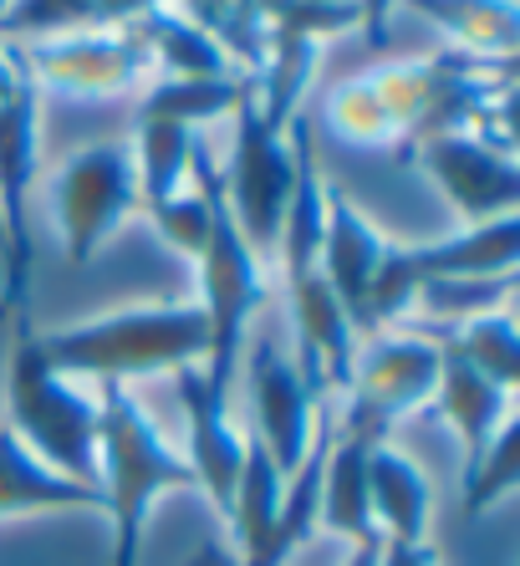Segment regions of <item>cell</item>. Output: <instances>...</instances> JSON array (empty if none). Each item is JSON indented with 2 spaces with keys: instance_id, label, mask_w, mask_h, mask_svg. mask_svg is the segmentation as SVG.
<instances>
[{
  "instance_id": "obj_1",
  "label": "cell",
  "mask_w": 520,
  "mask_h": 566,
  "mask_svg": "<svg viewBox=\"0 0 520 566\" xmlns=\"http://www.w3.org/2000/svg\"><path fill=\"white\" fill-rule=\"evenodd\" d=\"M37 343L62 378L128 382L205 363L209 327L199 306H128V312H107L77 322V327L46 332Z\"/></svg>"
},
{
  "instance_id": "obj_2",
  "label": "cell",
  "mask_w": 520,
  "mask_h": 566,
  "mask_svg": "<svg viewBox=\"0 0 520 566\" xmlns=\"http://www.w3.org/2000/svg\"><path fill=\"white\" fill-rule=\"evenodd\" d=\"M184 485H195L189 460L133 403L123 382H107V394L97 398V490H103V511L113 515V566H138L154 501Z\"/></svg>"
},
{
  "instance_id": "obj_3",
  "label": "cell",
  "mask_w": 520,
  "mask_h": 566,
  "mask_svg": "<svg viewBox=\"0 0 520 566\" xmlns=\"http://www.w3.org/2000/svg\"><path fill=\"white\" fill-rule=\"evenodd\" d=\"M6 403L11 429L46 470L97 490V398H87L72 378L46 363L37 332L21 327L6 373Z\"/></svg>"
},
{
  "instance_id": "obj_4",
  "label": "cell",
  "mask_w": 520,
  "mask_h": 566,
  "mask_svg": "<svg viewBox=\"0 0 520 566\" xmlns=\"http://www.w3.org/2000/svg\"><path fill=\"white\" fill-rule=\"evenodd\" d=\"M199 281H205V327H209V353H205V378L215 394L230 398L235 363L246 347L250 316L266 302V276H260V255L246 245L240 224H235L230 205H225V179L215 189V220H209V240L199 251Z\"/></svg>"
},
{
  "instance_id": "obj_5",
  "label": "cell",
  "mask_w": 520,
  "mask_h": 566,
  "mask_svg": "<svg viewBox=\"0 0 520 566\" xmlns=\"http://www.w3.org/2000/svg\"><path fill=\"white\" fill-rule=\"evenodd\" d=\"M220 179L225 205H230L246 245L256 255H275V235L287 220L291 185H297V154H291L287 128H271L256 113V77L235 97V148Z\"/></svg>"
},
{
  "instance_id": "obj_6",
  "label": "cell",
  "mask_w": 520,
  "mask_h": 566,
  "mask_svg": "<svg viewBox=\"0 0 520 566\" xmlns=\"http://www.w3.org/2000/svg\"><path fill=\"white\" fill-rule=\"evenodd\" d=\"M138 205V174L123 144L77 148L52 174V214L62 230V251L72 265H87L103 251V240L133 214Z\"/></svg>"
},
{
  "instance_id": "obj_7",
  "label": "cell",
  "mask_w": 520,
  "mask_h": 566,
  "mask_svg": "<svg viewBox=\"0 0 520 566\" xmlns=\"http://www.w3.org/2000/svg\"><path fill=\"white\" fill-rule=\"evenodd\" d=\"M439 388V343L424 332H383L352 363L347 429L367 439H388L393 423L424 409Z\"/></svg>"
},
{
  "instance_id": "obj_8",
  "label": "cell",
  "mask_w": 520,
  "mask_h": 566,
  "mask_svg": "<svg viewBox=\"0 0 520 566\" xmlns=\"http://www.w3.org/2000/svg\"><path fill=\"white\" fill-rule=\"evenodd\" d=\"M15 56V52H11ZM27 72V66H21ZM37 82L31 72L21 77L6 103H0V261H6V291H0V312H15L27 302L31 286V179H37L41 154V118H37Z\"/></svg>"
},
{
  "instance_id": "obj_9",
  "label": "cell",
  "mask_w": 520,
  "mask_h": 566,
  "mask_svg": "<svg viewBox=\"0 0 520 566\" xmlns=\"http://www.w3.org/2000/svg\"><path fill=\"white\" fill-rule=\"evenodd\" d=\"M418 169L429 174L434 189H444V199L469 224L506 220L520 205V169H516V158H510V148L490 144V138H475V133L424 138Z\"/></svg>"
},
{
  "instance_id": "obj_10",
  "label": "cell",
  "mask_w": 520,
  "mask_h": 566,
  "mask_svg": "<svg viewBox=\"0 0 520 566\" xmlns=\"http://www.w3.org/2000/svg\"><path fill=\"white\" fill-rule=\"evenodd\" d=\"M246 378H250V409H256L260 449L271 454L281 480H291L297 464L306 460V444H312V419H316L312 388L301 382L297 363L287 353H275V343H266V337L250 347Z\"/></svg>"
},
{
  "instance_id": "obj_11",
  "label": "cell",
  "mask_w": 520,
  "mask_h": 566,
  "mask_svg": "<svg viewBox=\"0 0 520 566\" xmlns=\"http://www.w3.org/2000/svg\"><path fill=\"white\" fill-rule=\"evenodd\" d=\"M15 62L27 66V72H37L41 82H52L62 93H82V97L128 93L133 82L154 66L144 52V41L133 36V31H117V36L31 41V46H15Z\"/></svg>"
},
{
  "instance_id": "obj_12",
  "label": "cell",
  "mask_w": 520,
  "mask_h": 566,
  "mask_svg": "<svg viewBox=\"0 0 520 566\" xmlns=\"http://www.w3.org/2000/svg\"><path fill=\"white\" fill-rule=\"evenodd\" d=\"M291 291V316H297V373L312 388L316 403H326V394L337 388L347 394L352 363H357V327L342 312V302L332 296V286L322 281V271H306L301 281H287Z\"/></svg>"
},
{
  "instance_id": "obj_13",
  "label": "cell",
  "mask_w": 520,
  "mask_h": 566,
  "mask_svg": "<svg viewBox=\"0 0 520 566\" xmlns=\"http://www.w3.org/2000/svg\"><path fill=\"white\" fill-rule=\"evenodd\" d=\"M179 382V403H184V429H189V470L195 485L209 490L215 511L230 515L235 505V480H240V460H246V434L230 423V398L215 394L199 363L174 373Z\"/></svg>"
},
{
  "instance_id": "obj_14",
  "label": "cell",
  "mask_w": 520,
  "mask_h": 566,
  "mask_svg": "<svg viewBox=\"0 0 520 566\" xmlns=\"http://www.w3.org/2000/svg\"><path fill=\"white\" fill-rule=\"evenodd\" d=\"M383 251H388V240L373 230V220L342 189L326 185V235H322L316 271H322L332 296L342 302V312L352 316V327H367V286H373V271L383 261Z\"/></svg>"
},
{
  "instance_id": "obj_15",
  "label": "cell",
  "mask_w": 520,
  "mask_h": 566,
  "mask_svg": "<svg viewBox=\"0 0 520 566\" xmlns=\"http://www.w3.org/2000/svg\"><path fill=\"white\" fill-rule=\"evenodd\" d=\"M434 343H439V337H434ZM434 403H439V413L449 419V429H455V439H459V454H465L459 480H465V474L480 464L485 449H490L495 429L510 419V388L480 378L465 357H455L439 343V388H434Z\"/></svg>"
},
{
  "instance_id": "obj_16",
  "label": "cell",
  "mask_w": 520,
  "mask_h": 566,
  "mask_svg": "<svg viewBox=\"0 0 520 566\" xmlns=\"http://www.w3.org/2000/svg\"><path fill=\"white\" fill-rule=\"evenodd\" d=\"M367 511L377 541H429V480L398 444H373L367 460Z\"/></svg>"
},
{
  "instance_id": "obj_17",
  "label": "cell",
  "mask_w": 520,
  "mask_h": 566,
  "mask_svg": "<svg viewBox=\"0 0 520 566\" xmlns=\"http://www.w3.org/2000/svg\"><path fill=\"white\" fill-rule=\"evenodd\" d=\"M418 276L424 281H485V276H516L520 261V220L490 224H469L449 240H434V245H408Z\"/></svg>"
},
{
  "instance_id": "obj_18",
  "label": "cell",
  "mask_w": 520,
  "mask_h": 566,
  "mask_svg": "<svg viewBox=\"0 0 520 566\" xmlns=\"http://www.w3.org/2000/svg\"><path fill=\"white\" fill-rule=\"evenodd\" d=\"M373 444H388V439H367V434H332L322 464V505H316V521H322L332 536H347L352 546H367L377 541L373 531V511H367V460H373Z\"/></svg>"
},
{
  "instance_id": "obj_19",
  "label": "cell",
  "mask_w": 520,
  "mask_h": 566,
  "mask_svg": "<svg viewBox=\"0 0 520 566\" xmlns=\"http://www.w3.org/2000/svg\"><path fill=\"white\" fill-rule=\"evenodd\" d=\"M281 495L287 480L260 449L256 434H246V460L235 480L230 521L240 526V566H275V526H281Z\"/></svg>"
},
{
  "instance_id": "obj_20",
  "label": "cell",
  "mask_w": 520,
  "mask_h": 566,
  "mask_svg": "<svg viewBox=\"0 0 520 566\" xmlns=\"http://www.w3.org/2000/svg\"><path fill=\"white\" fill-rule=\"evenodd\" d=\"M66 505H92V511H103V490L77 485V480L46 470V464L0 423V515L66 511Z\"/></svg>"
},
{
  "instance_id": "obj_21",
  "label": "cell",
  "mask_w": 520,
  "mask_h": 566,
  "mask_svg": "<svg viewBox=\"0 0 520 566\" xmlns=\"http://www.w3.org/2000/svg\"><path fill=\"white\" fill-rule=\"evenodd\" d=\"M404 6H414L424 21H434L459 46H469L475 56H490V62H510L520 41L516 0H404Z\"/></svg>"
},
{
  "instance_id": "obj_22",
  "label": "cell",
  "mask_w": 520,
  "mask_h": 566,
  "mask_svg": "<svg viewBox=\"0 0 520 566\" xmlns=\"http://www.w3.org/2000/svg\"><path fill=\"white\" fill-rule=\"evenodd\" d=\"M128 31L144 41L148 62H158L169 77H235V62L220 52V41L209 36L199 21H184V15H169V11H148Z\"/></svg>"
},
{
  "instance_id": "obj_23",
  "label": "cell",
  "mask_w": 520,
  "mask_h": 566,
  "mask_svg": "<svg viewBox=\"0 0 520 566\" xmlns=\"http://www.w3.org/2000/svg\"><path fill=\"white\" fill-rule=\"evenodd\" d=\"M199 133L184 128L169 118H144L138 113V144L133 154V174H138V199L144 205H164V199L179 195V185L189 179V148H195Z\"/></svg>"
},
{
  "instance_id": "obj_24",
  "label": "cell",
  "mask_w": 520,
  "mask_h": 566,
  "mask_svg": "<svg viewBox=\"0 0 520 566\" xmlns=\"http://www.w3.org/2000/svg\"><path fill=\"white\" fill-rule=\"evenodd\" d=\"M439 343L449 347L455 357H465L480 378H490V382H500V388L516 394V382H520V337H516V316L510 312L469 316V322H459V327L444 332Z\"/></svg>"
},
{
  "instance_id": "obj_25",
  "label": "cell",
  "mask_w": 520,
  "mask_h": 566,
  "mask_svg": "<svg viewBox=\"0 0 520 566\" xmlns=\"http://www.w3.org/2000/svg\"><path fill=\"white\" fill-rule=\"evenodd\" d=\"M246 82L250 77H169L144 97V118H169L184 123V128L215 123L235 107V97L246 93Z\"/></svg>"
},
{
  "instance_id": "obj_26",
  "label": "cell",
  "mask_w": 520,
  "mask_h": 566,
  "mask_svg": "<svg viewBox=\"0 0 520 566\" xmlns=\"http://www.w3.org/2000/svg\"><path fill=\"white\" fill-rule=\"evenodd\" d=\"M516 464H520V423H516V413H510V419L495 429L480 464L459 480V485H465V515H485L506 501L510 490H516Z\"/></svg>"
},
{
  "instance_id": "obj_27",
  "label": "cell",
  "mask_w": 520,
  "mask_h": 566,
  "mask_svg": "<svg viewBox=\"0 0 520 566\" xmlns=\"http://www.w3.org/2000/svg\"><path fill=\"white\" fill-rule=\"evenodd\" d=\"M103 27L97 0H11L0 36H62V31Z\"/></svg>"
},
{
  "instance_id": "obj_28",
  "label": "cell",
  "mask_w": 520,
  "mask_h": 566,
  "mask_svg": "<svg viewBox=\"0 0 520 566\" xmlns=\"http://www.w3.org/2000/svg\"><path fill=\"white\" fill-rule=\"evenodd\" d=\"M418 281L424 276H418L408 245H388L373 271V286H367V332H377L383 322H404L418 296Z\"/></svg>"
},
{
  "instance_id": "obj_29",
  "label": "cell",
  "mask_w": 520,
  "mask_h": 566,
  "mask_svg": "<svg viewBox=\"0 0 520 566\" xmlns=\"http://www.w3.org/2000/svg\"><path fill=\"white\" fill-rule=\"evenodd\" d=\"M510 296V276H485V281H418V296L439 322H469V316L500 312Z\"/></svg>"
},
{
  "instance_id": "obj_30",
  "label": "cell",
  "mask_w": 520,
  "mask_h": 566,
  "mask_svg": "<svg viewBox=\"0 0 520 566\" xmlns=\"http://www.w3.org/2000/svg\"><path fill=\"white\" fill-rule=\"evenodd\" d=\"M377 566H439L429 541L418 546H404V541H377Z\"/></svg>"
},
{
  "instance_id": "obj_31",
  "label": "cell",
  "mask_w": 520,
  "mask_h": 566,
  "mask_svg": "<svg viewBox=\"0 0 520 566\" xmlns=\"http://www.w3.org/2000/svg\"><path fill=\"white\" fill-rule=\"evenodd\" d=\"M97 11H103V27L128 31L133 21H144L148 11H164V0H97Z\"/></svg>"
},
{
  "instance_id": "obj_32",
  "label": "cell",
  "mask_w": 520,
  "mask_h": 566,
  "mask_svg": "<svg viewBox=\"0 0 520 566\" xmlns=\"http://www.w3.org/2000/svg\"><path fill=\"white\" fill-rule=\"evenodd\" d=\"M184 566H240V556H235V552H225L220 541H205V546H199V552L189 556V562H184Z\"/></svg>"
},
{
  "instance_id": "obj_33",
  "label": "cell",
  "mask_w": 520,
  "mask_h": 566,
  "mask_svg": "<svg viewBox=\"0 0 520 566\" xmlns=\"http://www.w3.org/2000/svg\"><path fill=\"white\" fill-rule=\"evenodd\" d=\"M21 77H27V72H21V62H15L11 52H0V103L21 87Z\"/></svg>"
},
{
  "instance_id": "obj_34",
  "label": "cell",
  "mask_w": 520,
  "mask_h": 566,
  "mask_svg": "<svg viewBox=\"0 0 520 566\" xmlns=\"http://www.w3.org/2000/svg\"><path fill=\"white\" fill-rule=\"evenodd\" d=\"M342 566H377V541H367V546H352V556Z\"/></svg>"
},
{
  "instance_id": "obj_35",
  "label": "cell",
  "mask_w": 520,
  "mask_h": 566,
  "mask_svg": "<svg viewBox=\"0 0 520 566\" xmlns=\"http://www.w3.org/2000/svg\"><path fill=\"white\" fill-rule=\"evenodd\" d=\"M6 11H11V0H0V21H6Z\"/></svg>"
},
{
  "instance_id": "obj_36",
  "label": "cell",
  "mask_w": 520,
  "mask_h": 566,
  "mask_svg": "<svg viewBox=\"0 0 520 566\" xmlns=\"http://www.w3.org/2000/svg\"><path fill=\"white\" fill-rule=\"evenodd\" d=\"M316 6H342V0H316Z\"/></svg>"
},
{
  "instance_id": "obj_37",
  "label": "cell",
  "mask_w": 520,
  "mask_h": 566,
  "mask_svg": "<svg viewBox=\"0 0 520 566\" xmlns=\"http://www.w3.org/2000/svg\"><path fill=\"white\" fill-rule=\"evenodd\" d=\"M0 245H6V235H0Z\"/></svg>"
}]
</instances>
